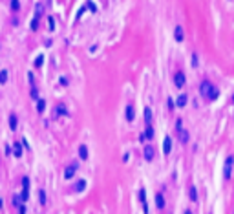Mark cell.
Instances as JSON below:
<instances>
[{"label":"cell","mask_w":234,"mask_h":214,"mask_svg":"<svg viewBox=\"0 0 234 214\" xmlns=\"http://www.w3.org/2000/svg\"><path fill=\"white\" fill-rule=\"evenodd\" d=\"M199 93H201V97H207L210 101H216L218 95H219L218 88H214V84H212L210 81H203L199 84Z\"/></svg>","instance_id":"obj_1"},{"label":"cell","mask_w":234,"mask_h":214,"mask_svg":"<svg viewBox=\"0 0 234 214\" xmlns=\"http://www.w3.org/2000/svg\"><path fill=\"white\" fill-rule=\"evenodd\" d=\"M176 132H177V135H179V141H181L183 145L188 143V132L183 128V121H181V119L176 121Z\"/></svg>","instance_id":"obj_2"},{"label":"cell","mask_w":234,"mask_h":214,"mask_svg":"<svg viewBox=\"0 0 234 214\" xmlns=\"http://www.w3.org/2000/svg\"><path fill=\"white\" fill-rule=\"evenodd\" d=\"M232 163H234V156H227L225 159V167H223V178L229 179L232 174Z\"/></svg>","instance_id":"obj_3"},{"label":"cell","mask_w":234,"mask_h":214,"mask_svg":"<svg viewBox=\"0 0 234 214\" xmlns=\"http://www.w3.org/2000/svg\"><path fill=\"white\" fill-rule=\"evenodd\" d=\"M185 82H187L185 73H183L181 70H177V71L174 73V84H176L177 88H183V86H185Z\"/></svg>","instance_id":"obj_4"},{"label":"cell","mask_w":234,"mask_h":214,"mask_svg":"<svg viewBox=\"0 0 234 214\" xmlns=\"http://www.w3.org/2000/svg\"><path fill=\"white\" fill-rule=\"evenodd\" d=\"M154 156H156L154 146H152V145H145V148H143V157L146 159V161H152Z\"/></svg>","instance_id":"obj_5"},{"label":"cell","mask_w":234,"mask_h":214,"mask_svg":"<svg viewBox=\"0 0 234 214\" xmlns=\"http://www.w3.org/2000/svg\"><path fill=\"white\" fill-rule=\"evenodd\" d=\"M22 199H29V178H22Z\"/></svg>","instance_id":"obj_6"},{"label":"cell","mask_w":234,"mask_h":214,"mask_svg":"<svg viewBox=\"0 0 234 214\" xmlns=\"http://www.w3.org/2000/svg\"><path fill=\"white\" fill-rule=\"evenodd\" d=\"M75 172H77V165H75V163H73V165H68L66 170H64V178H66V179H71Z\"/></svg>","instance_id":"obj_7"},{"label":"cell","mask_w":234,"mask_h":214,"mask_svg":"<svg viewBox=\"0 0 234 214\" xmlns=\"http://www.w3.org/2000/svg\"><path fill=\"white\" fill-rule=\"evenodd\" d=\"M139 201H141V205H143V212L148 214V203H146V194H145V189L139 190Z\"/></svg>","instance_id":"obj_8"},{"label":"cell","mask_w":234,"mask_h":214,"mask_svg":"<svg viewBox=\"0 0 234 214\" xmlns=\"http://www.w3.org/2000/svg\"><path fill=\"white\" fill-rule=\"evenodd\" d=\"M152 137H154V128H152V124H146V130H145V134L141 135V139L145 141H152Z\"/></svg>","instance_id":"obj_9"},{"label":"cell","mask_w":234,"mask_h":214,"mask_svg":"<svg viewBox=\"0 0 234 214\" xmlns=\"http://www.w3.org/2000/svg\"><path fill=\"white\" fill-rule=\"evenodd\" d=\"M170 150H172V139H170L168 135L165 137V141H163V154L165 156H168L170 154Z\"/></svg>","instance_id":"obj_10"},{"label":"cell","mask_w":234,"mask_h":214,"mask_svg":"<svg viewBox=\"0 0 234 214\" xmlns=\"http://www.w3.org/2000/svg\"><path fill=\"white\" fill-rule=\"evenodd\" d=\"M88 156H90L88 146H86V145H81V146H79V157H81V159H88Z\"/></svg>","instance_id":"obj_11"},{"label":"cell","mask_w":234,"mask_h":214,"mask_svg":"<svg viewBox=\"0 0 234 214\" xmlns=\"http://www.w3.org/2000/svg\"><path fill=\"white\" fill-rule=\"evenodd\" d=\"M13 156H15V157H20V156H22V143H18V141L13 143Z\"/></svg>","instance_id":"obj_12"},{"label":"cell","mask_w":234,"mask_h":214,"mask_svg":"<svg viewBox=\"0 0 234 214\" xmlns=\"http://www.w3.org/2000/svg\"><path fill=\"white\" fill-rule=\"evenodd\" d=\"M17 126H18V117L15 114H11L9 115V128H11V130H17Z\"/></svg>","instance_id":"obj_13"},{"label":"cell","mask_w":234,"mask_h":214,"mask_svg":"<svg viewBox=\"0 0 234 214\" xmlns=\"http://www.w3.org/2000/svg\"><path fill=\"white\" fill-rule=\"evenodd\" d=\"M174 37H176L177 42H183V28H181V26H176V29H174Z\"/></svg>","instance_id":"obj_14"},{"label":"cell","mask_w":234,"mask_h":214,"mask_svg":"<svg viewBox=\"0 0 234 214\" xmlns=\"http://www.w3.org/2000/svg\"><path fill=\"white\" fill-rule=\"evenodd\" d=\"M134 117H135L134 106H132V104H128V106H126V121H134Z\"/></svg>","instance_id":"obj_15"},{"label":"cell","mask_w":234,"mask_h":214,"mask_svg":"<svg viewBox=\"0 0 234 214\" xmlns=\"http://www.w3.org/2000/svg\"><path fill=\"white\" fill-rule=\"evenodd\" d=\"M187 95L185 93H181V95H179V97H177V101H176V106H177V108H183V106L187 104Z\"/></svg>","instance_id":"obj_16"},{"label":"cell","mask_w":234,"mask_h":214,"mask_svg":"<svg viewBox=\"0 0 234 214\" xmlns=\"http://www.w3.org/2000/svg\"><path fill=\"white\" fill-rule=\"evenodd\" d=\"M188 198H190V201H198V190L194 185H190V189H188Z\"/></svg>","instance_id":"obj_17"},{"label":"cell","mask_w":234,"mask_h":214,"mask_svg":"<svg viewBox=\"0 0 234 214\" xmlns=\"http://www.w3.org/2000/svg\"><path fill=\"white\" fill-rule=\"evenodd\" d=\"M55 114L57 115H68V108H66L64 104H57L55 106Z\"/></svg>","instance_id":"obj_18"},{"label":"cell","mask_w":234,"mask_h":214,"mask_svg":"<svg viewBox=\"0 0 234 214\" xmlns=\"http://www.w3.org/2000/svg\"><path fill=\"white\" fill-rule=\"evenodd\" d=\"M44 110H46V101L44 99H39L37 101V112L39 114H44Z\"/></svg>","instance_id":"obj_19"},{"label":"cell","mask_w":234,"mask_h":214,"mask_svg":"<svg viewBox=\"0 0 234 214\" xmlns=\"http://www.w3.org/2000/svg\"><path fill=\"white\" fill-rule=\"evenodd\" d=\"M143 115H145V123L146 124H152V110L150 108H145V114Z\"/></svg>","instance_id":"obj_20"},{"label":"cell","mask_w":234,"mask_h":214,"mask_svg":"<svg viewBox=\"0 0 234 214\" xmlns=\"http://www.w3.org/2000/svg\"><path fill=\"white\" fill-rule=\"evenodd\" d=\"M84 189H86V181H84V179H79L77 183H75V192H82Z\"/></svg>","instance_id":"obj_21"},{"label":"cell","mask_w":234,"mask_h":214,"mask_svg":"<svg viewBox=\"0 0 234 214\" xmlns=\"http://www.w3.org/2000/svg\"><path fill=\"white\" fill-rule=\"evenodd\" d=\"M156 205H157V209H165V198L161 194L156 196Z\"/></svg>","instance_id":"obj_22"},{"label":"cell","mask_w":234,"mask_h":214,"mask_svg":"<svg viewBox=\"0 0 234 214\" xmlns=\"http://www.w3.org/2000/svg\"><path fill=\"white\" fill-rule=\"evenodd\" d=\"M24 199H22V196H13V207H17V209H20V207H22V205H20V203H22Z\"/></svg>","instance_id":"obj_23"},{"label":"cell","mask_w":234,"mask_h":214,"mask_svg":"<svg viewBox=\"0 0 234 214\" xmlns=\"http://www.w3.org/2000/svg\"><path fill=\"white\" fill-rule=\"evenodd\" d=\"M42 64H44V53H40V55L35 59V68H40Z\"/></svg>","instance_id":"obj_24"},{"label":"cell","mask_w":234,"mask_h":214,"mask_svg":"<svg viewBox=\"0 0 234 214\" xmlns=\"http://www.w3.org/2000/svg\"><path fill=\"white\" fill-rule=\"evenodd\" d=\"M39 198H40V205H46V201H48V199H46V192L42 190V189L39 190Z\"/></svg>","instance_id":"obj_25"},{"label":"cell","mask_w":234,"mask_h":214,"mask_svg":"<svg viewBox=\"0 0 234 214\" xmlns=\"http://www.w3.org/2000/svg\"><path fill=\"white\" fill-rule=\"evenodd\" d=\"M48 29H55V18H53V17H48Z\"/></svg>","instance_id":"obj_26"},{"label":"cell","mask_w":234,"mask_h":214,"mask_svg":"<svg viewBox=\"0 0 234 214\" xmlns=\"http://www.w3.org/2000/svg\"><path fill=\"white\" fill-rule=\"evenodd\" d=\"M0 82L2 84L7 82V70H2V73H0Z\"/></svg>","instance_id":"obj_27"},{"label":"cell","mask_w":234,"mask_h":214,"mask_svg":"<svg viewBox=\"0 0 234 214\" xmlns=\"http://www.w3.org/2000/svg\"><path fill=\"white\" fill-rule=\"evenodd\" d=\"M11 9L13 11H18L20 9V0H11Z\"/></svg>","instance_id":"obj_28"},{"label":"cell","mask_w":234,"mask_h":214,"mask_svg":"<svg viewBox=\"0 0 234 214\" xmlns=\"http://www.w3.org/2000/svg\"><path fill=\"white\" fill-rule=\"evenodd\" d=\"M31 29H33V31H37L39 29V18L35 17L33 20H31Z\"/></svg>","instance_id":"obj_29"},{"label":"cell","mask_w":234,"mask_h":214,"mask_svg":"<svg viewBox=\"0 0 234 214\" xmlns=\"http://www.w3.org/2000/svg\"><path fill=\"white\" fill-rule=\"evenodd\" d=\"M86 7L90 9L92 13H95V11H97V7H95V4H93V2H88V4H86Z\"/></svg>","instance_id":"obj_30"},{"label":"cell","mask_w":234,"mask_h":214,"mask_svg":"<svg viewBox=\"0 0 234 214\" xmlns=\"http://www.w3.org/2000/svg\"><path fill=\"white\" fill-rule=\"evenodd\" d=\"M59 82L62 84V86H68V79H66V77H60V79H59Z\"/></svg>","instance_id":"obj_31"},{"label":"cell","mask_w":234,"mask_h":214,"mask_svg":"<svg viewBox=\"0 0 234 214\" xmlns=\"http://www.w3.org/2000/svg\"><path fill=\"white\" fill-rule=\"evenodd\" d=\"M168 108H170V110L174 108V101H172V99H168Z\"/></svg>","instance_id":"obj_32"},{"label":"cell","mask_w":234,"mask_h":214,"mask_svg":"<svg viewBox=\"0 0 234 214\" xmlns=\"http://www.w3.org/2000/svg\"><path fill=\"white\" fill-rule=\"evenodd\" d=\"M18 214H28V212H26V209H24V207H20V209H18Z\"/></svg>","instance_id":"obj_33"},{"label":"cell","mask_w":234,"mask_h":214,"mask_svg":"<svg viewBox=\"0 0 234 214\" xmlns=\"http://www.w3.org/2000/svg\"><path fill=\"white\" fill-rule=\"evenodd\" d=\"M185 214H194V212L192 210H185Z\"/></svg>","instance_id":"obj_34"}]
</instances>
